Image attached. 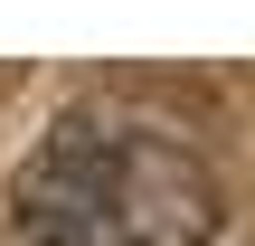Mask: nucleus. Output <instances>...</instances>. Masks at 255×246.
Returning a JSON list of instances; mask_svg holds the SVG:
<instances>
[{"label":"nucleus","mask_w":255,"mask_h":246,"mask_svg":"<svg viewBox=\"0 0 255 246\" xmlns=\"http://www.w3.org/2000/svg\"><path fill=\"white\" fill-rule=\"evenodd\" d=\"M227 190L180 123L123 95L66 104L9 171V246H218Z\"/></svg>","instance_id":"f257e3e1"}]
</instances>
